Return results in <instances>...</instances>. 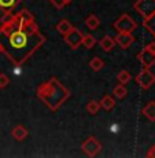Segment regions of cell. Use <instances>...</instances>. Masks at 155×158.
I'll list each match as a JSON object with an SVG mask.
<instances>
[{"instance_id":"19","label":"cell","mask_w":155,"mask_h":158,"mask_svg":"<svg viewBox=\"0 0 155 158\" xmlns=\"http://www.w3.org/2000/svg\"><path fill=\"white\" fill-rule=\"evenodd\" d=\"M130 78H132V76H130V73L128 72V70H121V72L117 74V80H118V83H120V84H124V85L129 83Z\"/></svg>"},{"instance_id":"14","label":"cell","mask_w":155,"mask_h":158,"mask_svg":"<svg viewBox=\"0 0 155 158\" xmlns=\"http://www.w3.org/2000/svg\"><path fill=\"white\" fill-rule=\"evenodd\" d=\"M99 25H100V21H99V18L96 17L95 14H91L89 17H87V19H85V26H87L88 29H91V30L98 29Z\"/></svg>"},{"instance_id":"1","label":"cell","mask_w":155,"mask_h":158,"mask_svg":"<svg viewBox=\"0 0 155 158\" xmlns=\"http://www.w3.org/2000/svg\"><path fill=\"white\" fill-rule=\"evenodd\" d=\"M0 33L6 36L4 43H0L2 51L7 54L11 62H14L17 66L22 65L45 41V39L39 32L30 35L25 30L18 29L13 21V15H10L7 11L0 26Z\"/></svg>"},{"instance_id":"23","label":"cell","mask_w":155,"mask_h":158,"mask_svg":"<svg viewBox=\"0 0 155 158\" xmlns=\"http://www.w3.org/2000/svg\"><path fill=\"white\" fill-rule=\"evenodd\" d=\"M50 2L52 3L54 6H55L58 10H62V8L65 7V6H67L69 3H71V2H73V0H50Z\"/></svg>"},{"instance_id":"13","label":"cell","mask_w":155,"mask_h":158,"mask_svg":"<svg viewBox=\"0 0 155 158\" xmlns=\"http://www.w3.org/2000/svg\"><path fill=\"white\" fill-rule=\"evenodd\" d=\"M74 28V26L71 25V22L70 21H67V19H62V21H59V23L56 25V30L60 33V35H67L70 30Z\"/></svg>"},{"instance_id":"22","label":"cell","mask_w":155,"mask_h":158,"mask_svg":"<svg viewBox=\"0 0 155 158\" xmlns=\"http://www.w3.org/2000/svg\"><path fill=\"white\" fill-rule=\"evenodd\" d=\"M81 44H83L85 48L91 50V48L96 44V39L93 37L92 35H87V36H84V37H83V43H81Z\"/></svg>"},{"instance_id":"16","label":"cell","mask_w":155,"mask_h":158,"mask_svg":"<svg viewBox=\"0 0 155 158\" xmlns=\"http://www.w3.org/2000/svg\"><path fill=\"white\" fill-rule=\"evenodd\" d=\"M143 26L150 33L155 35V14L150 15L148 18H144V19H143Z\"/></svg>"},{"instance_id":"10","label":"cell","mask_w":155,"mask_h":158,"mask_svg":"<svg viewBox=\"0 0 155 158\" xmlns=\"http://www.w3.org/2000/svg\"><path fill=\"white\" fill-rule=\"evenodd\" d=\"M11 135H13V138L15 139V140L22 142V140H25V139L28 138L29 132L23 125H17L13 131H11Z\"/></svg>"},{"instance_id":"6","label":"cell","mask_w":155,"mask_h":158,"mask_svg":"<svg viewBox=\"0 0 155 158\" xmlns=\"http://www.w3.org/2000/svg\"><path fill=\"white\" fill-rule=\"evenodd\" d=\"M81 148L88 157H95L96 154L102 150V144L100 142H98V139L93 138V136H89L85 142H83L81 144Z\"/></svg>"},{"instance_id":"9","label":"cell","mask_w":155,"mask_h":158,"mask_svg":"<svg viewBox=\"0 0 155 158\" xmlns=\"http://www.w3.org/2000/svg\"><path fill=\"white\" fill-rule=\"evenodd\" d=\"M115 43L120 45L121 48H129L130 45L133 44V41H135V37H133L132 33H128V32H118V35L114 37Z\"/></svg>"},{"instance_id":"15","label":"cell","mask_w":155,"mask_h":158,"mask_svg":"<svg viewBox=\"0 0 155 158\" xmlns=\"http://www.w3.org/2000/svg\"><path fill=\"white\" fill-rule=\"evenodd\" d=\"M100 106H102L104 110L110 111V110H113V109H114L115 101H114L113 98H111L110 95H104V96L102 98V101H100Z\"/></svg>"},{"instance_id":"2","label":"cell","mask_w":155,"mask_h":158,"mask_svg":"<svg viewBox=\"0 0 155 158\" xmlns=\"http://www.w3.org/2000/svg\"><path fill=\"white\" fill-rule=\"evenodd\" d=\"M37 96L47 105V107L52 111H56L63 102L70 96L69 89H66L56 78H51L47 83H43L37 88Z\"/></svg>"},{"instance_id":"7","label":"cell","mask_w":155,"mask_h":158,"mask_svg":"<svg viewBox=\"0 0 155 158\" xmlns=\"http://www.w3.org/2000/svg\"><path fill=\"white\" fill-rule=\"evenodd\" d=\"M83 37L84 35L81 30H78L77 28H73L67 35H65V41L71 50H78V47L83 43Z\"/></svg>"},{"instance_id":"3","label":"cell","mask_w":155,"mask_h":158,"mask_svg":"<svg viewBox=\"0 0 155 158\" xmlns=\"http://www.w3.org/2000/svg\"><path fill=\"white\" fill-rule=\"evenodd\" d=\"M137 28V23L133 19L130 15L122 14L117 21L114 22V29L117 32H128V33H133Z\"/></svg>"},{"instance_id":"11","label":"cell","mask_w":155,"mask_h":158,"mask_svg":"<svg viewBox=\"0 0 155 158\" xmlns=\"http://www.w3.org/2000/svg\"><path fill=\"white\" fill-rule=\"evenodd\" d=\"M143 115L147 118L148 121L154 123L155 121V102H148L143 109Z\"/></svg>"},{"instance_id":"5","label":"cell","mask_w":155,"mask_h":158,"mask_svg":"<svg viewBox=\"0 0 155 158\" xmlns=\"http://www.w3.org/2000/svg\"><path fill=\"white\" fill-rule=\"evenodd\" d=\"M136 83L143 89H148V88L155 84V74L148 68H143V70L136 76Z\"/></svg>"},{"instance_id":"24","label":"cell","mask_w":155,"mask_h":158,"mask_svg":"<svg viewBox=\"0 0 155 158\" xmlns=\"http://www.w3.org/2000/svg\"><path fill=\"white\" fill-rule=\"evenodd\" d=\"M10 84V78L7 77V74H4V73H0V88H6Z\"/></svg>"},{"instance_id":"20","label":"cell","mask_w":155,"mask_h":158,"mask_svg":"<svg viewBox=\"0 0 155 158\" xmlns=\"http://www.w3.org/2000/svg\"><path fill=\"white\" fill-rule=\"evenodd\" d=\"M85 109H87V111L89 114H96L99 111V109H100V103L99 102H96V101H91V102H88L87 103V106H85Z\"/></svg>"},{"instance_id":"25","label":"cell","mask_w":155,"mask_h":158,"mask_svg":"<svg viewBox=\"0 0 155 158\" xmlns=\"http://www.w3.org/2000/svg\"><path fill=\"white\" fill-rule=\"evenodd\" d=\"M144 48H147V50L151 51V52H155V41H153V43H150V44H147Z\"/></svg>"},{"instance_id":"27","label":"cell","mask_w":155,"mask_h":158,"mask_svg":"<svg viewBox=\"0 0 155 158\" xmlns=\"http://www.w3.org/2000/svg\"><path fill=\"white\" fill-rule=\"evenodd\" d=\"M3 52V51H2V44H0V54H2Z\"/></svg>"},{"instance_id":"26","label":"cell","mask_w":155,"mask_h":158,"mask_svg":"<svg viewBox=\"0 0 155 158\" xmlns=\"http://www.w3.org/2000/svg\"><path fill=\"white\" fill-rule=\"evenodd\" d=\"M147 156H148V157H155V146H154L153 148H151L150 151H148V154H147Z\"/></svg>"},{"instance_id":"28","label":"cell","mask_w":155,"mask_h":158,"mask_svg":"<svg viewBox=\"0 0 155 158\" xmlns=\"http://www.w3.org/2000/svg\"><path fill=\"white\" fill-rule=\"evenodd\" d=\"M154 36H155V35H154Z\"/></svg>"},{"instance_id":"18","label":"cell","mask_w":155,"mask_h":158,"mask_svg":"<svg viewBox=\"0 0 155 158\" xmlns=\"http://www.w3.org/2000/svg\"><path fill=\"white\" fill-rule=\"evenodd\" d=\"M113 94H114V96H115V98H118V99H122V98H125V96H126L128 89L125 88V85H124V84H118V85H115V87H114Z\"/></svg>"},{"instance_id":"8","label":"cell","mask_w":155,"mask_h":158,"mask_svg":"<svg viewBox=\"0 0 155 158\" xmlns=\"http://www.w3.org/2000/svg\"><path fill=\"white\" fill-rule=\"evenodd\" d=\"M137 59L140 60L143 68L150 69L151 66L155 65V52H151V51H148L147 48H144V50H141L140 52L137 54Z\"/></svg>"},{"instance_id":"4","label":"cell","mask_w":155,"mask_h":158,"mask_svg":"<svg viewBox=\"0 0 155 158\" xmlns=\"http://www.w3.org/2000/svg\"><path fill=\"white\" fill-rule=\"evenodd\" d=\"M133 7L144 19L155 14V0H136Z\"/></svg>"},{"instance_id":"12","label":"cell","mask_w":155,"mask_h":158,"mask_svg":"<svg viewBox=\"0 0 155 158\" xmlns=\"http://www.w3.org/2000/svg\"><path fill=\"white\" fill-rule=\"evenodd\" d=\"M115 40H114V37H111V36H104V37L100 40V47H102V50L103 51H106V52H108V51H111L113 48L115 47Z\"/></svg>"},{"instance_id":"17","label":"cell","mask_w":155,"mask_h":158,"mask_svg":"<svg viewBox=\"0 0 155 158\" xmlns=\"http://www.w3.org/2000/svg\"><path fill=\"white\" fill-rule=\"evenodd\" d=\"M89 68L92 69V70H95V72H99L100 69L104 68V62H103L102 58L95 56V58H92V59H91V62H89Z\"/></svg>"},{"instance_id":"21","label":"cell","mask_w":155,"mask_h":158,"mask_svg":"<svg viewBox=\"0 0 155 158\" xmlns=\"http://www.w3.org/2000/svg\"><path fill=\"white\" fill-rule=\"evenodd\" d=\"M18 2L19 0H0V8L4 11L11 10V8H14L18 4Z\"/></svg>"}]
</instances>
